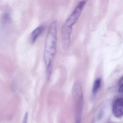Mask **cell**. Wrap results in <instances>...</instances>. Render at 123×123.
I'll return each mask as SVG.
<instances>
[{
  "instance_id": "4",
  "label": "cell",
  "mask_w": 123,
  "mask_h": 123,
  "mask_svg": "<svg viewBox=\"0 0 123 123\" xmlns=\"http://www.w3.org/2000/svg\"><path fill=\"white\" fill-rule=\"evenodd\" d=\"M123 99L122 98H117L114 101L112 107V112L117 118H120L123 116Z\"/></svg>"
},
{
  "instance_id": "1",
  "label": "cell",
  "mask_w": 123,
  "mask_h": 123,
  "mask_svg": "<svg viewBox=\"0 0 123 123\" xmlns=\"http://www.w3.org/2000/svg\"><path fill=\"white\" fill-rule=\"evenodd\" d=\"M57 42V21L55 20L49 26L45 42L44 58L48 80H49L51 74L53 61L56 53Z\"/></svg>"
},
{
  "instance_id": "2",
  "label": "cell",
  "mask_w": 123,
  "mask_h": 123,
  "mask_svg": "<svg viewBox=\"0 0 123 123\" xmlns=\"http://www.w3.org/2000/svg\"><path fill=\"white\" fill-rule=\"evenodd\" d=\"M87 2V0H82L78 3L62 28L61 37L64 50H67L69 47L73 27L79 19Z\"/></svg>"
},
{
  "instance_id": "6",
  "label": "cell",
  "mask_w": 123,
  "mask_h": 123,
  "mask_svg": "<svg viewBox=\"0 0 123 123\" xmlns=\"http://www.w3.org/2000/svg\"><path fill=\"white\" fill-rule=\"evenodd\" d=\"M11 21L10 16L7 12L4 13L1 18V22L3 27L7 26L9 25Z\"/></svg>"
},
{
  "instance_id": "9",
  "label": "cell",
  "mask_w": 123,
  "mask_h": 123,
  "mask_svg": "<svg viewBox=\"0 0 123 123\" xmlns=\"http://www.w3.org/2000/svg\"><path fill=\"white\" fill-rule=\"evenodd\" d=\"M28 112H26L24 116V118L23 123H26L28 121Z\"/></svg>"
},
{
  "instance_id": "3",
  "label": "cell",
  "mask_w": 123,
  "mask_h": 123,
  "mask_svg": "<svg viewBox=\"0 0 123 123\" xmlns=\"http://www.w3.org/2000/svg\"><path fill=\"white\" fill-rule=\"evenodd\" d=\"M73 92L75 104L76 122L80 123L82 118L83 104L82 89L80 83L77 82L75 84Z\"/></svg>"
},
{
  "instance_id": "7",
  "label": "cell",
  "mask_w": 123,
  "mask_h": 123,
  "mask_svg": "<svg viewBox=\"0 0 123 123\" xmlns=\"http://www.w3.org/2000/svg\"><path fill=\"white\" fill-rule=\"evenodd\" d=\"M101 85V79L98 78L96 79L93 83L92 93L93 95H96L100 88Z\"/></svg>"
},
{
  "instance_id": "5",
  "label": "cell",
  "mask_w": 123,
  "mask_h": 123,
  "mask_svg": "<svg viewBox=\"0 0 123 123\" xmlns=\"http://www.w3.org/2000/svg\"><path fill=\"white\" fill-rule=\"evenodd\" d=\"M44 29V26L43 25H41L37 27L31 33V43H34L36 42L39 37L43 33Z\"/></svg>"
},
{
  "instance_id": "8",
  "label": "cell",
  "mask_w": 123,
  "mask_h": 123,
  "mask_svg": "<svg viewBox=\"0 0 123 123\" xmlns=\"http://www.w3.org/2000/svg\"><path fill=\"white\" fill-rule=\"evenodd\" d=\"M123 77H122L119 82V88L118 91L120 93H122L123 92Z\"/></svg>"
}]
</instances>
